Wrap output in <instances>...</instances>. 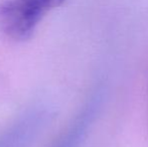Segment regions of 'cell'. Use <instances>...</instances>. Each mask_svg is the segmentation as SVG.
Segmentation results:
<instances>
[{
  "instance_id": "6da1fadb",
  "label": "cell",
  "mask_w": 148,
  "mask_h": 147,
  "mask_svg": "<svg viewBox=\"0 0 148 147\" xmlns=\"http://www.w3.org/2000/svg\"><path fill=\"white\" fill-rule=\"evenodd\" d=\"M66 0H0V32L16 41L28 39L40 20Z\"/></svg>"
}]
</instances>
